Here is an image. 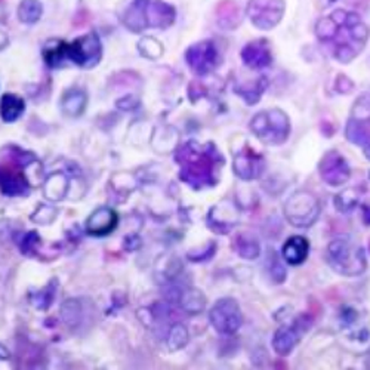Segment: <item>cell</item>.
I'll use <instances>...</instances> for the list:
<instances>
[{"label": "cell", "mask_w": 370, "mask_h": 370, "mask_svg": "<svg viewBox=\"0 0 370 370\" xmlns=\"http://www.w3.org/2000/svg\"><path fill=\"white\" fill-rule=\"evenodd\" d=\"M319 40L329 46L339 62H349L363 50L369 30L357 13L337 11L315 27Z\"/></svg>", "instance_id": "obj_1"}, {"label": "cell", "mask_w": 370, "mask_h": 370, "mask_svg": "<svg viewBox=\"0 0 370 370\" xmlns=\"http://www.w3.org/2000/svg\"><path fill=\"white\" fill-rule=\"evenodd\" d=\"M175 162L180 165V178L199 191L218 184L224 158L212 143L199 144L197 141H188L176 151Z\"/></svg>", "instance_id": "obj_2"}, {"label": "cell", "mask_w": 370, "mask_h": 370, "mask_svg": "<svg viewBox=\"0 0 370 370\" xmlns=\"http://www.w3.org/2000/svg\"><path fill=\"white\" fill-rule=\"evenodd\" d=\"M102 57V45L95 33L79 38L72 43L61 40L48 42L43 49V58L49 67H64L75 64L83 68L95 67Z\"/></svg>", "instance_id": "obj_3"}, {"label": "cell", "mask_w": 370, "mask_h": 370, "mask_svg": "<svg viewBox=\"0 0 370 370\" xmlns=\"http://www.w3.org/2000/svg\"><path fill=\"white\" fill-rule=\"evenodd\" d=\"M175 8L163 0H132L121 13V23L131 31L168 28L175 21Z\"/></svg>", "instance_id": "obj_4"}, {"label": "cell", "mask_w": 370, "mask_h": 370, "mask_svg": "<svg viewBox=\"0 0 370 370\" xmlns=\"http://www.w3.org/2000/svg\"><path fill=\"white\" fill-rule=\"evenodd\" d=\"M329 266L342 276L354 277L366 270V256L360 246L344 239L333 240L327 248Z\"/></svg>", "instance_id": "obj_5"}, {"label": "cell", "mask_w": 370, "mask_h": 370, "mask_svg": "<svg viewBox=\"0 0 370 370\" xmlns=\"http://www.w3.org/2000/svg\"><path fill=\"white\" fill-rule=\"evenodd\" d=\"M252 132L268 146H281L290 134L289 117L278 109L258 113L251 121Z\"/></svg>", "instance_id": "obj_6"}, {"label": "cell", "mask_w": 370, "mask_h": 370, "mask_svg": "<svg viewBox=\"0 0 370 370\" xmlns=\"http://www.w3.org/2000/svg\"><path fill=\"white\" fill-rule=\"evenodd\" d=\"M285 214L293 227H311L320 215V203L310 191H296L285 205Z\"/></svg>", "instance_id": "obj_7"}, {"label": "cell", "mask_w": 370, "mask_h": 370, "mask_svg": "<svg viewBox=\"0 0 370 370\" xmlns=\"http://www.w3.org/2000/svg\"><path fill=\"white\" fill-rule=\"evenodd\" d=\"M210 325L221 334H234L243 323L240 305L234 298H222L209 312Z\"/></svg>", "instance_id": "obj_8"}, {"label": "cell", "mask_w": 370, "mask_h": 370, "mask_svg": "<svg viewBox=\"0 0 370 370\" xmlns=\"http://www.w3.org/2000/svg\"><path fill=\"white\" fill-rule=\"evenodd\" d=\"M285 13V0H251L248 15L252 24L261 30L274 28Z\"/></svg>", "instance_id": "obj_9"}, {"label": "cell", "mask_w": 370, "mask_h": 370, "mask_svg": "<svg viewBox=\"0 0 370 370\" xmlns=\"http://www.w3.org/2000/svg\"><path fill=\"white\" fill-rule=\"evenodd\" d=\"M311 326L310 317L301 315L290 325V326H281L273 337V348L278 356H288L292 352V349L296 347L298 341L301 339L303 334L308 330Z\"/></svg>", "instance_id": "obj_10"}, {"label": "cell", "mask_w": 370, "mask_h": 370, "mask_svg": "<svg viewBox=\"0 0 370 370\" xmlns=\"http://www.w3.org/2000/svg\"><path fill=\"white\" fill-rule=\"evenodd\" d=\"M185 60L188 67L196 75H207L212 72L218 62L217 46L210 40L199 42L188 48V50L185 52Z\"/></svg>", "instance_id": "obj_11"}, {"label": "cell", "mask_w": 370, "mask_h": 370, "mask_svg": "<svg viewBox=\"0 0 370 370\" xmlns=\"http://www.w3.org/2000/svg\"><path fill=\"white\" fill-rule=\"evenodd\" d=\"M319 170L322 175V180L332 187L345 184L351 173L347 160L338 151H329L327 154H325L320 162Z\"/></svg>", "instance_id": "obj_12"}, {"label": "cell", "mask_w": 370, "mask_h": 370, "mask_svg": "<svg viewBox=\"0 0 370 370\" xmlns=\"http://www.w3.org/2000/svg\"><path fill=\"white\" fill-rule=\"evenodd\" d=\"M263 165H266L263 157L255 153L251 147H246L239 154H236L233 169L239 178H241L243 181H251V180H256L262 173L263 168H266Z\"/></svg>", "instance_id": "obj_13"}, {"label": "cell", "mask_w": 370, "mask_h": 370, "mask_svg": "<svg viewBox=\"0 0 370 370\" xmlns=\"http://www.w3.org/2000/svg\"><path fill=\"white\" fill-rule=\"evenodd\" d=\"M119 215L110 207H99L86 219V233L94 237H105L114 232Z\"/></svg>", "instance_id": "obj_14"}, {"label": "cell", "mask_w": 370, "mask_h": 370, "mask_svg": "<svg viewBox=\"0 0 370 370\" xmlns=\"http://www.w3.org/2000/svg\"><path fill=\"white\" fill-rule=\"evenodd\" d=\"M241 60L249 68L261 70L271 64V49L266 40H255L248 43L241 50Z\"/></svg>", "instance_id": "obj_15"}, {"label": "cell", "mask_w": 370, "mask_h": 370, "mask_svg": "<svg viewBox=\"0 0 370 370\" xmlns=\"http://www.w3.org/2000/svg\"><path fill=\"white\" fill-rule=\"evenodd\" d=\"M230 207L232 205H228L227 202L212 207V210H210L207 215V224L210 230L219 234H227L233 230L239 221V214L237 210H234V212L228 215L227 212L230 210Z\"/></svg>", "instance_id": "obj_16"}, {"label": "cell", "mask_w": 370, "mask_h": 370, "mask_svg": "<svg viewBox=\"0 0 370 370\" xmlns=\"http://www.w3.org/2000/svg\"><path fill=\"white\" fill-rule=\"evenodd\" d=\"M2 192L6 196H27L30 192V185L24 173L13 170L8 163H2Z\"/></svg>", "instance_id": "obj_17"}, {"label": "cell", "mask_w": 370, "mask_h": 370, "mask_svg": "<svg viewBox=\"0 0 370 370\" xmlns=\"http://www.w3.org/2000/svg\"><path fill=\"white\" fill-rule=\"evenodd\" d=\"M310 254V241L303 236H292L283 246V258L290 266H301Z\"/></svg>", "instance_id": "obj_18"}, {"label": "cell", "mask_w": 370, "mask_h": 370, "mask_svg": "<svg viewBox=\"0 0 370 370\" xmlns=\"http://www.w3.org/2000/svg\"><path fill=\"white\" fill-rule=\"evenodd\" d=\"M86 104H87V97L80 89H70L68 92L64 94L61 99L64 113L72 117L80 116L86 109Z\"/></svg>", "instance_id": "obj_19"}, {"label": "cell", "mask_w": 370, "mask_h": 370, "mask_svg": "<svg viewBox=\"0 0 370 370\" xmlns=\"http://www.w3.org/2000/svg\"><path fill=\"white\" fill-rule=\"evenodd\" d=\"M26 110V102L23 98L13 94H5L2 97V119L6 123L18 120Z\"/></svg>", "instance_id": "obj_20"}, {"label": "cell", "mask_w": 370, "mask_h": 370, "mask_svg": "<svg viewBox=\"0 0 370 370\" xmlns=\"http://www.w3.org/2000/svg\"><path fill=\"white\" fill-rule=\"evenodd\" d=\"M218 21L222 28H236L241 21L240 8L232 0H227L218 8Z\"/></svg>", "instance_id": "obj_21"}, {"label": "cell", "mask_w": 370, "mask_h": 370, "mask_svg": "<svg viewBox=\"0 0 370 370\" xmlns=\"http://www.w3.org/2000/svg\"><path fill=\"white\" fill-rule=\"evenodd\" d=\"M234 249L244 259H256L259 256V243L251 234H239L234 239Z\"/></svg>", "instance_id": "obj_22"}, {"label": "cell", "mask_w": 370, "mask_h": 370, "mask_svg": "<svg viewBox=\"0 0 370 370\" xmlns=\"http://www.w3.org/2000/svg\"><path fill=\"white\" fill-rule=\"evenodd\" d=\"M67 187L68 183L65 180V176L60 172L54 173L52 176H49V180L45 184V196L49 200H60L61 197H64Z\"/></svg>", "instance_id": "obj_23"}, {"label": "cell", "mask_w": 370, "mask_h": 370, "mask_svg": "<svg viewBox=\"0 0 370 370\" xmlns=\"http://www.w3.org/2000/svg\"><path fill=\"white\" fill-rule=\"evenodd\" d=\"M42 11L39 0H23L18 8V18L26 24H36L40 20Z\"/></svg>", "instance_id": "obj_24"}, {"label": "cell", "mask_w": 370, "mask_h": 370, "mask_svg": "<svg viewBox=\"0 0 370 370\" xmlns=\"http://www.w3.org/2000/svg\"><path fill=\"white\" fill-rule=\"evenodd\" d=\"M266 87H267V79L261 77L258 82L252 85H243L240 87H236V92L240 94V97L244 98L248 104H255L259 101L262 92L266 91Z\"/></svg>", "instance_id": "obj_25"}, {"label": "cell", "mask_w": 370, "mask_h": 370, "mask_svg": "<svg viewBox=\"0 0 370 370\" xmlns=\"http://www.w3.org/2000/svg\"><path fill=\"white\" fill-rule=\"evenodd\" d=\"M181 304L185 311L191 314H199L206 304V299L199 290H188L184 296H181Z\"/></svg>", "instance_id": "obj_26"}, {"label": "cell", "mask_w": 370, "mask_h": 370, "mask_svg": "<svg viewBox=\"0 0 370 370\" xmlns=\"http://www.w3.org/2000/svg\"><path fill=\"white\" fill-rule=\"evenodd\" d=\"M188 341V332L185 329V326L183 325H173L170 327V332H169V337H168V345L172 351H176L180 349L183 347H185Z\"/></svg>", "instance_id": "obj_27"}, {"label": "cell", "mask_w": 370, "mask_h": 370, "mask_svg": "<svg viewBox=\"0 0 370 370\" xmlns=\"http://www.w3.org/2000/svg\"><path fill=\"white\" fill-rule=\"evenodd\" d=\"M55 285H50L46 286L42 292L38 293V298H36V303H34V305L38 307V310H48V307L54 303V295H55Z\"/></svg>", "instance_id": "obj_28"}, {"label": "cell", "mask_w": 370, "mask_h": 370, "mask_svg": "<svg viewBox=\"0 0 370 370\" xmlns=\"http://www.w3.org/2000/svg\"><path fill=\"white\" fill-rule=\"evenodd\" d=\"M38 243H40V236L36 232H30V233L24 234L23 241H20V249L23 254L28 255L31 251L36 249Z\"/></svg>", "instance_id": "obj_29"}, {"label": "cell", "mask_w": 370, "mask_h": 370, "mask_svg": "<svg viewBox=\"0 0 370 370\" xmlns=\"http://www.w3.org/2000/svg\"><path fill=\"white\" fill-rule=\"evenodd\" d=\"M215 249H217V244L214 243L212 244V248H210L207 252L205 251H200V252H190L187 256H188V259H191L192 262H203V261H207V259H210L214 256V254H215Z\"/></svg>", "instance_id": "obj_30"}]
</instances>
